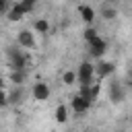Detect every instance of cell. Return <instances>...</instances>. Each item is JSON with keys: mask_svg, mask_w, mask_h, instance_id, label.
<instances>
[{"mask_svg": "<svg viewBox=\"0 0 132 132\" xmlns=\"http://www.w3.org/2000/svg\"><path fill=\"white\" fill-rule=\"evenodd\" d=\"M6 56H8V60H10V68H12V70H25L27 60H25V56H23L21 50H16V47H6Z\"/></svg>", "mask_w": 132, "mask_h": 132, "instance_id": "obj_1", "label": "cell"}, {"mask_svg": "<svg viewBox=\"0 0 132 132\" xmlns=\"http://www.w3.org/2000/svg\"><path fill=\"white\" fill-rule=\"evenodd\" d=\"M76 80L80 85H91L95 80V72H93V64L91 62H82L78 66V72H76Z\"/></svg>", "mask_w": 132, "mask_h": 132, "instance_id": "obj_2", "label": "cell"}, {"mask_svg": "<svg viewBox=\"0 0 132 132\" xmlns=\"http://www.w3.org/2000/svg\"><path fill=\"white\" fill-rule=\"evenodd\" d=\"M93 72H95L97 80L107 78V76H111V74L116 72V64H113V62H107V60H99V64L93 66Z\"/></svg>", "mask_w": 132, "mask_h": 132, "instance_id": "obj_3", "label": "cell"}, {"mask_svg": "<svg viewBox=\"0 0 132 132\" xmlns=\"http://www.w3.org/2000/svg\"><path fill=\"white\" fill-rule=\"evenodd\" d=\"M87 45H89V54H91L93 58H101V56L107 52V41H105L103 37H99V35H97L95 39H91Z\"/></svg>", "mask_w": 132, "mask_h": 132, "instance_id": "obj_4", "label": "cell"}, {"mask_svg": "<svg viewBox=\"0 0 132 132\" xmlns=\"http://www.w3.org/2000/svg\"><path fill=\"white\" fill-rule=\"evenodd\" d=\"M124 99H126V87H124L122 82L113 80V82L109 85V101H111L113 105H118V103H122Z\"/></svg>", "mask_w": 132, "mask_h": 132, "instance_id": "obj_5", "label": "cell"}, {"mask_svg": "<svg viewBox=\"0 0 132 132\" xmlns=\"http://www.w3.org/2000/svg\"><path fill=\"white\" fill-rule=\"evenodd\" d=\"M16 41H19V45L25 47V50H33V47H35V35H33V31H29V29L19 31Z\"/></svg>", "mask_w": 132, "mask_h": 132, "instance_id": "obj_6", "label": "cell"}, {"mask_svg": "<svg viewBox=\"0 0 132 132\" xmlns=\"http://www.w3.org/2000/svg\"><path fill=\"white\" fill-rule=\"evenodd\" d=\"M50 87L45 82H35L33 85V99L35 101H47L50 99Z\"/></svg>", "mask_w": 132, "mask_h": 132, "instance_id": "obj_7", "label": "cell"}, {"mask_svg": "<svg viewBox=\"0 0 132 132\" xmlns=\"http://www.w3.org/2000/svg\"><path fill=\"white\" fill-rule=\"evenodd\" d=\"M89 107H91V103H89L85 97H80V95H74V97H72V109H74L76 113H85Z\"/></svg>", "mask_w": 132, "mask_h": 132, "instance_id": "obj_8", "label": "cell"}, {"mask_svg": "<svg viewBox=\"0 0 132 132\" xmlns=\"http://www.w3.org/2000/svg\"><path fill=\"white\" fill-rule=\"evenodd\" d=\"M23 14H25V10H23V6L16 2L10 10H6V19L10 21V23H16V21H21L23 19Z\"/></svg>", "mask_w": 132, "mask_h": 132, "instance_id": "obj_9", "label": "cell"}, {"mask_svg": "<svg viewBox=\"0 0 132 132\" xmlns=\"http://www.w3.org/2000/svg\"><path fill=\"white\" fill-rule=\"evenodd\" d=\"M78 12H80V16H82L85 23H89V25L93 23V19H95V10H93L91 6H87V4L82 6V4H80V6H78Z\"/></svg>", "mask_w": 132, "mask_h": 132, "instance_id": "obj_10", "label": "cell"}, {"mask_svg": "<svg viewBox=\"0 0 132 132\" xmlns=\"http://www.w3.org/2000/svg\"><path fill=\"white\" fill-rule=\"evenodd\" d=\"M66 120H68V109H66L64 103H60L56 107V122L58 124H66Z\"/></svg>", "mask_w": 132, "mask_h": 132, "instance_id": "obj_11", "label": "cell"}, {"mask_svg": "<svg viewBox=\"0 0 132 132\" xmlns=\"http://www.w3.org/2000/svg\"><path fill=\"white\" fill-rule=\"evenodd\" d=\"M33 31L35 33H50V23L45 19H37L33 23Z\"/></svg>", "mask_w": 132, "mask_h": 132, "instance_id": "obj_12", "label": "cell"}, {"mask_svg": "<svg viewBox=\"0 0 132 132\" xmlns=\"http://www.w3.org/2000/svg\"><path fill=\"white\" fill-rule=\"evenodd\" d=\"M23 80H25V70H12V72H10V82H12L14 87H21Z\"/></svg>", "mask_w": 132, "mask_h": 132, "instance_id": "obj_13", "label": "cell"}, {"mask_svg": "<svg viewBox=\"0 0 132 132\" xmlns=\"http://www.w3.org/2000/svg\"><path fill=\"white\" fill-rule=\"evenodd\" d=\"M101 16H103L105 21H113V19L118 16L116 6H103V8H101Z\"/></svg>", "mask_w": 132, "mask_h": 132, "instance_id": "obj_14", "label": "cell"}, {"mask_svg": "<svg viewBox=\"0 0 132 132\" xmlns=\"http://www.w3.org/2000/svg\"><path fill=\"white\" fill-rule=\"evenodd\" d=\"M6 101L8 103H21L23 101V91L21 89H14L10 95H6Z\"/></svg>", "mask_w": 132, "mask_h": 132, "instance_id": "obj_15", "label": "cell"}, {"mask_svg": "<svg viewBox=\"0 0 132 132\" xmlns=\"http://www.w3.org/2000/svg\"><path fill=\"white\" fill-rule=\"evenodd\" d=\"M62 80H64V85H74V82H76V72L66 70V72L62 74Z\"/></svg>", "mask_w": 132, "mask_h": 132, "instance_id": "obj_16", "label": "cell"}, {"mask_svg": "<svg viewBox=\"0 0 132 132\" xmlns=\"http://www.w3.org/2000/svg\"><path fill=\"white\" fill-rule=\"evenodd\" d=\"M16 2L23 6V10H25V14H27V12H31V10H33V6H35V2H37V0H16Z\"/></svg>", "mask_w": 132, "mask_h": 132, "instance_id": "obj_17", "label": "cell"}, {"mask_svg": "<svg viewBox=\"0 0 132 132\" xmlns=\"http://www.w3.org/2000/svg\"><path fill=\"white\" fill-rule=\"evenodd\" d=\"M82 37H85V41H87V43H89V41H91V39H95V37H97V31H95V29H93V27H87V29H85V31H82Z\"/></svg>", "mask_w": 132, "mask_h": 132, "instance_id": "obj_18", "label": "cell"}, {"mask_svg": "<svg viewBox=\"0 0 132 132\" xmlns=\"http://www.w3.org/2000/svg\"><path fill=\"white\" fill-rule=\"evenodd\" d=\"M4 105H8V101H6V93H4V89H0V107H4Z\"/></svg>", "mask_w": 132, "mask_h": 132, "instance_id": "obj_19", "label": "cell"}, {"mask_svg": "<svg viewBox=\"0 0 132 132\" xmlns=\"http://www.w3.org/2000/svg\"><path fill=\"white\" fill-rule=\"evenodd\" d=\"M6 10H8V2L0 0V14H6Z\"/></svg>", "mask_w": 132, "mask_h": 132, "instance_id": "obj_20", "label": "cell"}, {"mask_svg": "<svg viewBox=\"0 0 132 132\" xmlns=\"http://www.w3.org/2000/svg\"><path fill=\"white\" fill-rule=\"evenodd\" d=\"M4 87V80H2V74H0V89Z\"/></svg>", "mask_w": 132, "mask_h": 132, "instance_id": "obj_21", "label": "cell"}, {"mask_svg": "<svg viewBox=\"0 0 132 132\" xmlns=\"http://www.w3.org/2000/svg\"><path fill=\"white\" fill-rule=\"evenodd\" d=\"M107 2H116V0H107Z\"/></svg>", "mask_w": 132, "mask_h": 132, "instance_id": "obj_22", "label": "cell"}, {"mask_svg": "<svg viewBox=\"0 0 132 132\" xmlns=\"http://www.w3.org/2000/svg\"><path fill=\"white\" fill-rule=\"evenodd\" d=\"M4 2H10V0H4Z\"/></svg>", "mask_w": 132, "mask_h": 132, "instance_id": "obj_23", "label": "cell"}]
</instances>
